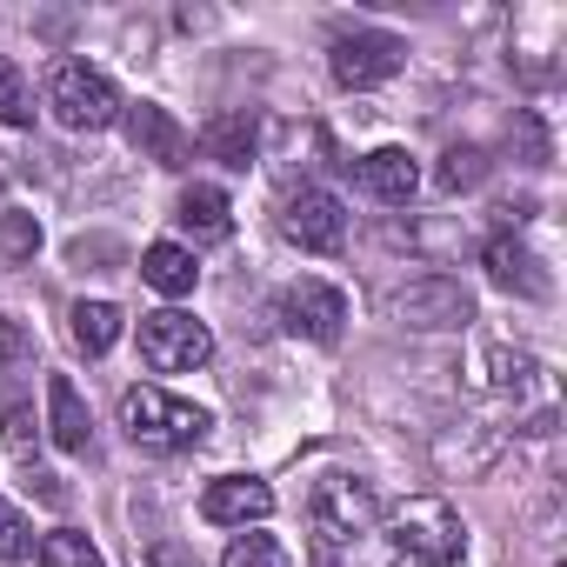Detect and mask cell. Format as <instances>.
<instances>
[{"label": "cell", "instance_id": "obj_11", "mask_svg": "<svg viewBox=\"0 0 567 567\" xmlns=\"http://www.w3.org/2000/svg\"><path fill=\"white\" fill-rule=\"evenodd\" d=\"M127 141L141 147V161H154V167H181L187 161V127L167 114V107H154V101H141V107H127Z\"/></svg>", "mask_w": 567, "mask_h": 567}, {"label": "cell", "instance_id": "obj_2", "mask_svg": "<svg viewBox=\"0 0 567 567\" xmlns=\"http://www.w3.org/2000/svg\"><path fill=\"white\" fill-rule=\"evenodd\" d=\"M121 427H127V441L147 447V454H181V447H194L214 421H207V408H194V401H181V394H167V388H127V394H121Z\"/></svg>", "mask_w": 567, "mask_h": 567}, {"label": "cell", "instance_id": "obj_21", "mask_svg": "<svg viewBox=\"0 0 567 567\" xmlns=\"http://www.w3.org/2000/svg\"><path fill=\"white\" fill-rule=\"evenodd\" d=\"M34 247H41V220L34 214H0V267L34 260Z\"/></svg>", "mask_w": 567, "mask_h": 567}, {"label": "cell", "instance_id": "obj_6", "mask_svg": "<svg viewBox=\"0 0 567 567\" xmlns=\"http://www.w3.org/2000/svg\"><path fill=\"white\" fill-rule=\"evenodd\" d=\"M328 68H334V81L348 94H368V87H381V81H394L408 68V41L381 34V28H361V34H341L328 48Z\"/></svg>", "mask_w": 567, "mask_h": 567}, {"label": "cell", "instance_id": "obj_5", "mask_svg": "<svg viewBox=\"0 0 567 567\" xmlns=\"http://www.w3.org/2000/svg\"><path fill=\"white\" fill-rule=\"evenodd\" d=\"M141 361L154 374H194L214 361V334L181 315V308H161V315H141Z\"/></svg>", "mask_w": 567, "mask_h": 567}, {"label": "cell", "instance_id": "obj_20", "mask_svg": "<svg viewBox=\"0 0 567 567\" xmlns=\"http://www.w3.org/2000/svg\"><path fill=\"white\" fill-rule=\"evenodd\" d=\"M220 567H288V547H280L274 534H234Z\"/></svg>", "mask_w": 567, "mask_h": 567}, {"label": "cell", "instance_id": "obj_13", "mask_svg": "<svg viewBox=\"0 0 567 567\" xmlns=\"http://www.w3.org/2000/svg\"><path fill=\"white\" fill-rule=\"evenodd\" d=\"M48 434L61 454H87V441H94V414L68 374H48Z\"/></svg>", "mask_w": 567, "mask_h": 567}, {"label": "cell", "instance_id": "obj_24", "mask_svg": "<svg viewBox=\"0 0 567 567\" xmlns=\"http://www.w3.org/2000/svg\"><path fill=\"white\" fill-rule=\"evenodd\" d=\"M21 368H34V334L14 315H0V374H21Z\"/></svg>", "mask_w": 567, "mask_h": 567}, {"label": "cell", "instance_id": "obj_19", "mask_svg": "<svg viewBox=\"0 0 567 567\" xmlns=\"http://www.w3.org/2000/svg\"><path fill=\"white\" fill-rule=\"evenodd\" d=\"M41 567H101V547L81 527H54L41 534Z\"/></svg>", "mask_w": 567, "mask_h": 567}, {"label": "cell", "instance_id": "obj_3", "mask_svg": "<svg viewBox=\"0 0 567 567\" xmlns=\"http://www.w3.org/2000/svg\"><path fill=\"white\" fill-rule=\"evenodd\" d=\"M374 520H381V501H374L368 481H354V474H321V481H315V494H308V527H315L321 554H348L361 534H374Z\"/></svg>", "mask_w": 567, "mask_h": 567}, {"label": "cell", "instance_id": "obj_22", "mask_svg": "<svg viewBox=\"0 0 567 567\" xmlns=\"http://www.w3.org/2000/svg\"><path fill=\"white\" fill-rule=\"evenodd\" d=\"M34 121V101H28V81H21V68L0 54V127H28Z\"/></svg>", "mask_w": 567, "mask_h": 567}, {"label": "cell", "instance_id": "obj_16", "mask_svg": "<svg viewBox=\"0 0 567 567\" xmlns=\"http://www.w3.org/2000/svg\"><path fill=\"white\" fill-rule=\"evenodd\" d=\"M141 280H147L154 295H167V301L194 295V280H200V267H194V247H181V240H154V247L141 254Z\"/></svg>", "mask_w": 567, "mask_h": 567}, {"label": "cell", "instance_id": "obj_23", "mask_svg": "<svg viewBox=\"0 0 567 567\" xmlns=\"http://www.w3.org/2000/svg\"><path fill=\"white\" fill-rule=\"evenodd\" d=\"M481 174H487V154H481V147H447V154H441V187H447V194L474 187Z\"/></svg>", "mask_w": 567, "mask_h": 567}, {"label": "cell", "instance_id": "obj_25", "mask_svg": "<svg viewBox=\"0 0 567 567\" xmlns=\"http://www.w3.org/2000/svg\"><path fill=\"white\" fill-rule=\"evenodd\" d=\"M34 554V534H28V514L0 501V560H28Z\"/></svg>", "mask_w": 567, "mask_h": 567}, {"label": "cell", "instance_id": "obj_12", "mask_svg": "<svg viewBox=\"0 0 567 567\" xmlns=\"http://www.w3.org/2000/svg\"><path fill=\"white\" fill-rule=\"evenodd\" d=\"M174 220H181V234H187L194 247H220V240L234 234V207H227V194H220V187H207V181L181 187Z\"/></svg>", "mask_w": 567, "mask_h": 567}, {"label": "cell", "instance_id": "obj_1", "mask_svg": "<svg viewBox=\"0 0 567 567\" xmlns=\"http://www.w3.org/2000/svg\"><path fill=\"white\" fill-rule=\"evenodd\" d=\"M388 547L401 567H454L467 547V527L441 494H414L388 514Z\"/></svg>", "mask_w": 567, "mask_h": 567}, {"label": "cell", "instance_id": "obj_17", "mask_svg": "<svg viewBox=\"0 0 567 567\" xmlns=\"http://www.w3.org/2000/svg\"><path fill=\"white\" fill-rule=\"evenodd\" d=\"M254 141H260V127H254V114H247V107L214 114V121H207V134H200V147H207L220 167H247V161H254Z\"/></svg>", "mask_w": 567, "mask_h": 567}, {"label": "cell", "instance_id": "obj_26", "mask_svg": "<svg viewBox=\"0 0 567 567\" xmlns=\"http://www.w3.org/2000/svg\"><path fill=\"white\" fill-rule=\"evenodd\" d=\"M0 427H8V447L28 461L34 454V408L28 401H0Z\"/></svg>", "mask_w": 567, "mask_h": 567}, {"label": "cell", "instance_id": "obj_10", "mask_svg": "<svg viewBox=\"0 0 567 567\" xmlns=\"http://www.w3.org/2000/svg\"><path fill=\"white\" fill-rule=\"evenodd\" d=\"M274 514V487L267 481H254V474H227V481H207V494H200V520H214V527H260Z\"/></svg>", "mask_w": 567, "mask_h": 567}, {"label": "cell", "instance_id": "obj_8", "mask_svg": "<svg viewBox=\"0 0 567 567\" xmlns=\"http://www.w3.org/2000/svg\"><path fill=\"white\" fill-rule=\"evenodd\" d=\"M280 234H288L301 254H334L348 240V207L328 187H301L288 200V214H280Z\"/></svg>", "mask_w": 567, "mask_h": 567}, {"label": "cell", "instance_id": "obj_9", "mask_svg": "<svg viewBox=\"0 0 567 567\" xmlns=\"http://www.w3.org/2000/svg\"><path fill=\"white\" fill-rule=\"evenodd\" d=\"M394 315H401L408 328H467V321H474V301H467L461 280L427 274V280H408V288L394 295Z\"/></svg>", "mask_w": 567, "mask_h": 567}, {"label": "cell", "instance_id": "obj_15", "mask_svg": "<svg viewBox=\"0 0 567 567\" xmlns=\"http://www.w3.org/2000/svg\"><path fill=\"white\" fill-rule=\"evenodd\" d=\"M361 187H368L374 200H388V207H408L414 187H421V167H414L408 147H374V154L361 161Z\"/></svg>", "mask_w": 567, "mask_h": 567}, {"label": "cell", "instance_id": "obj_14", "mask_svg": "<svg viewBox=\"0 0 567 567\" xmlns=\"http://www.w3.org/2000/svg\"><path fill=\"white\" fill-rule=\"evenodd\" d=\"M481 267H487V280H494L501 295H547V280L534 274L540 260H534L514 234H494V240L481 247Z\"/></svg>", "mask_w": 567, "mask_h": 567}, {"label": "cell", "instance_id": "obj_18", "mask_svg": "<svg viewBox=\"0 0 567 567\" xmlns=\"http://www.w3.org/2000/svg\"><path fill=\"white\" fill-rule=\"evenodd\" d=\"M68 334H74V348H81V354H94V361H101V354L121 341V308H114V301H74Z\"/></svg>", "mask_w": 567, "mask_h": 567}, {"label": "cell", "instance_id": "obj_7", "mask_svg": "<svg viewBox=\"0 0 567 567\" xmlns=\"http://www.w3.org/2000/svg\"><path fill=\"white\" fill-rule=\"evenodd\" d=\"M280 321H288V334H301V341L334 348L341 328H348V295L328 288V280H295V288L280 295Z\"/></svg>", "mask_w": 567, "mask_h": 567}, {"label": "cell", "instance_id": "obj_4", "mask_svg": "<svg viewBox=\"0 0 567 567\" xmlns=\"http://www.w3.org/2000/svg\"><path fill=\"white\" fill-rule=\"evenodd\" d=\"M48 107H54V121L74 127V134H101V127H114V121L127 114L121 87H114L101 68H87V61H61V68L48 74Z\"/></svg>", "mask_w": 567, "mask_h": 567}]
</instances>
